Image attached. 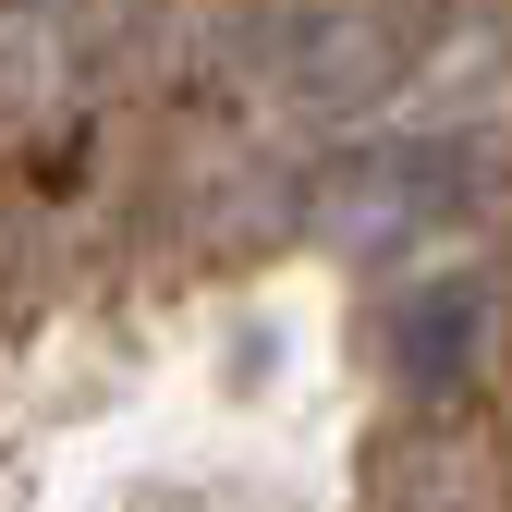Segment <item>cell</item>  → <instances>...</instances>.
Wrapping results in <instances>:
<instances>
[{
  "label": "cell",
  "instance_id": "6da1fadb",
  "mask_svg": "<svg viewBox=\"0 0 512 512\" xmlns=\"http://www.w3.org/2000/svg\"><path fill=\"white\" fill-rule=\"evenodd\" d=\"M269 86L305 98V110H366L415 74V13L403 0H293V13L256 37Z\"/></svg>",
  "mask_w": 512,
  "mask_h": 512
},
{
  "label": "cell",
  "instance_id": "7a4b0ae2",
  "mask_svg": "<svg viewBox=\"0 0 512 512\" xmlns=\"http://www.w3.org/2000/svg\"><path fill=\"white\" fill-rule=\"evenodd\" d=\"M366 512H512V452L476 415H391L366 439Z\"/></svg>",
  "mask_w": 512,
  "mask_h": 512
},
{
  "label": "cell",
  "instance_id": "3957f363",
  "mask_svg": "<svg viewBox=\"0 0 512 512\" xmlns=\"http://www.w3.org/2000/svg\"><path fill=\"white\" fill-rule=\"evenodd\" d=\"M342 232H427V220H452V171H439V147H391V159H354V183L330 196Z\"/></svg>",
  "mask_w": 512,
  "mask_h": 512
},
{
  "label": "cell",
  "instance_id": "277c9868",
  "mask_svg": "<svg viewBox=\"0 0 512 512\" xmlns=\"http://www.w3.org/2000/svg\"><path fill=\"white\" fill-rule=\"evenodd\" d=\"M391 342H403V366H415V378H452V354L476 342V305H464V281H427L415 305H391Z\"/></svg>",
  "mask_w": 512,
  "mask_h": 512
}]
</instances>
